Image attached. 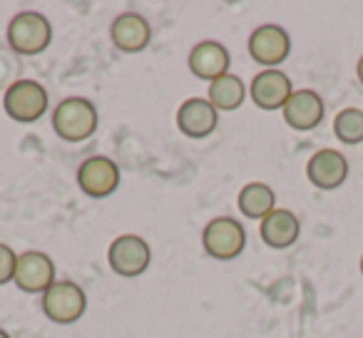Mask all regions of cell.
Wrapping results in <instances>:
<instances>
[{
  "label": "cell",
  "instance_id": "cell-18",
  "mask_svg": "<svg viewBox=\"0 0 363 338\" xmlns=\"http://www.w3.org/2000/svg\"><path fill=\"white\" fill-rule=\"evenodd\" d=\"M244 97H247V90H244V82L239 80L237 75H232V72H227V75H222L219 80H214L212 85H209V102H212L217 110H237V107H242Z\"/></svg>",
  "mask_w": 363,
  "mask_h": 338
},
{
  "label": "cell",
  "instance_id": "cell-6",
  "mask_svg": "<svg viewBox=\"0 0 363 338\" xmlns=\"http://www.w3.org/2000/svg\"><path fill=\"white\" fill-rule=\"evenodd\" d=\"M107 259H110L112 271L120 274V276H140L150 266L152 252H150V244L142 237H137V234H122V237H117L110 244Z\"/></svg>",
  "mask_w": 363,
  "mask_h": 338
},
{
  "label": "cell",
  "instance_id": "cell-23",
  "mask_svg": "<svg viewBox=\"0 0 363 338\" xmlns=\"http://www.w3.org/2000/svg\"><path fill=\"white\" fill-rule=\"evenodd\" d=\"M0 338H11V333H8L6 328H0Z\"/></svg>",
  "mask_w": 363,
  "mask_h": 338
},
{
  "label": "cell",
  "instance_id": "cell-11",
  "mask_svg": "<svg viewBox=\"0 0 363 338\" xmlns=\"http://www.w3.org/2000/svg\"><path fill=\"white\" fill-rule=\"evenodd\" d=\"M306 177L316 189L331 192L338 189L348 177V162L341 152L336 150H321L308 159L306 164Z\"/></svg>",
  "mask_w": 363,
  "mask_h": 338
},
{
  "label": "cell",
  "instance_id": "cell-15",
  "mask_svg": "<svg viewBox=\"0 0 363 338\" xmlns=\"http://www.w3.org/2000/svg\"><path fill=\"white\" fill-rule=\"evenodd\" d=\"M229 57L227 47L217 40H204L199 45H194V50L189 52V70L199 77V80H219L222 75L229 72Z\"/></svg>",
  "mask_w": 363,
  "mask_h": 338
},
{
  "label": "cell",
  "instance_id": "cell-20",
  "mask_svg": "<svg viewBox=\"0 0 363 338\" xmlns=\"http://www.w3.org/2000/svg\"><path fill=\"white\" fill-rule=\"evenodd\" d=\"M16 264H18V254L8 244H0V286L11 283L16 278Z\"/></svg>",
  "mask_w": 363,
  "mask_h": 338
},
{
  "label": "cell",
  "instance_id": "cell-21",
  "mask_svg": "<svg viewBox=\"0 0 363 338\" xmlns=\"http://www.w3.org/2000/svg\"><path fill=\"white\" fill-rule=\"evenodd\" d=\"M13 72H16V60L8 55V50H0V85H6Z\"/></svg>",
  "mask_w": 363,
  "mask_h": 338
},
{
  "label": "cell",
  "instance_id": "cell-14",
  "mask_svg": "<svg viewBox=\"0 0 363 338\" xmlns=\"http://www.w3.org/2000/svg\"><path fill=\"white\" fill-rule=\"evenodd\" d=\"M110 38L117 50L122 52H142L152 40V28L140 13H122L115 18L110 28Z\"/></svg>",
  "mask_w": 363,
  "mask_h": 338
},
{
  "label": "cell",
  "instance_id": "cell-17",
  "mask_svg": "<svg viewBox=\"0 0 363 338\" xmlns=\"http://www.w3.org/2000/svg\"><path fill=\"white\" fill-rule=\"evenodd\" d=\"M239 212L247 219H267L277 209V194L269 184L264 182H249L239 192Z\"/></svg>",
  "mask_w": 363,
  "mask_h": 338
},
{
  "label": "cell",
  "instance_id": "cell-12",
  "mask_svg": "<svg viewBox=\"0 0 363 338\" xmlns=\"http://www.w3.org/2000/svg\"><path fill=\"white\" fill-rule=\"evenodd\" d=\"M291 95V80L281 70H264L252 80V100L262 110H284Z\"/></svg>",
  "mask_w": 363,
  "mask_h": 338
},
{
  "label": "cell",
  "instance_id": "cell-1",
  "mask_svg": "<svg viewBox=\"0 0 363 338\" xmlns=\"http://www.w3.org/2000/svg\"><path fill=\"white\" fill-rule=\"evenodd\" d=\"M97 107L85 97H67L52 112V127L65 142H85L97 132Z\"/></svg>",
  "mask_w": 363,
  "mask_h": 338
},
{
  "label": "cell",
  "instance_id": "cell-13",
  "mask_svg": "<svg viewBox=\"0 0 363 338\" xmlns=\"http://www.w3.org/2000/svg\"><path fill=\"white\" fill-rule=\"evenodd\" d=\"M284 120L291 130L308 132L321 125L323 120V100L313 90H296L284 105Z\"/></svg>",
  "mask_w": 363,
  "mask_h": 338
},
{
  "label": "cell",
  "instance_id": "cell-5",
  "mask_svg": "<svg viewBox=\"0 0 363 338\" xmlns=\"http://www.w3.org/2000/svg\"><path fill=\"white\" fill-rule=\"evenodd\" d=\"M87 296L77 283L72 281H55L45 293H43V311L55 323H75L85 313Z\"/></svg>",
  "mask_w": 363,
  "mask_h": 338
},
{
  "label": "cell",
  "instance_id": "cell-22",
  "mask_svg": "<svg viewBox=\"0 0 363 338\" xmlns=\"http://www.w3.org/2000/svg\"><path fill=\"white\" fill-rule=\"evenodd\" d=\"M356 72H358V80H361V85H363V57L358 60V67H356Z\"/></svg>",
  "mask_w": 363,
  "mask_h": 338
},
{
  "label": "cell",
  "instance_id": "cell-3",
  "mask_svg": "<svg viewBox=\"0 0 363 338\" xmlns=\"http://www.w3.org/2000/svg\"><path fill=\"white\" fill-rule=\"evenodd\" d=\"M204 252L219 261H232L247 247V232L232 217H217L204 227L202 232Z\"/></svg>",
  "mask_w": 363,
  "mask_h": 338
},
{
  "label": "cell",
  "instance_id": "cell-8",
  "mask_svg": "<svg viewBox=\"0 0 363 338\" xmlns=\"http://www.w3.org/2000/svg\"><path fill=\"white\" fill-rule=\"evenodd\" d=\"M13 281L26 293H45L55 283V264L45 252H23Z\"/></svg>",
  "mask_w": 363,
  "mask_h": 338
},
{
  "label": "cell",
  "instance_id": "cell-16",
  "mask_svg": "<svg viewBox=\"0 0 363 338\" xmlns=\"http://www.w3.org/2000/svg\"><path fill=\"white\" fill-rule=\"evenodd\" d=\"M262 239L267 247L272 249H289L296 244L298 234H301V224H298L296 214L289 209H274L267 219H262Z\"/></svg>",
  "mask_w": 363,
  "mask_h": 338
},
{
  "label": "cell",
  "instance_id": "cell-2",
  "mask_svg": "<svg viewBox=\"0 0 363 338\" xmlns=\"http://www.w3.org/2000/svg\"><path fill=\"white\" fill-rule=\"evenodd\" d=\"M52 40V26L43 13L23 11L8 26V43L16 55H40Z\"/></svg>",
  "mask_w": 363,
  "mask_h": 338
},
{
  "label": "cell",
  "instance_id": "cell-10",
  "mask_svg": "<svg viewBox=\"0 0 363 338\" xmlns=\"http://www.w3.org/2000/svg\"><path fill=\"white\" fill-rule=\"evenodd\" d=\"M219 125V110L209 100L202 97H192V100L182 102L177 110V127L182 135L192 137V140H202V137L212 135Z\"/></svg>",
  "mask_w": 363,
  "mask_h": 338
},
{
  "label": "cell",
  "instance_id": "cell-9",
  "mask_svg": "<svg viewBox=\"0 0 363 338\" xmlns=\"http://www.w3.org/2000/svg\"><path fill=\"white\" fill-rule=\"evenodd\" d=\"M249 52L259 65H264L267 70H277V65H281L291 52L289 33L279 26L257 28L249 38Z\"/></svg>",
  "mask_w": 363,
  "mask_h": 338
},
{
  "label": "cell",
  "instance_id": "cell-7",
  "mask_svg": "<svg viewBox=\"0 0 363 338\" xmlns=\"http://www.w3.org/2000/svg\"><path fill=\"white\" fill-rule=\"evenodd\" d=\"M77 184L92 199L110 197L120 187V167L110 157H90L77 167Z\"/></svg>",
  "mask_w": 363,
  "mask_h": 338
},
{
  "label": "cell",
  "instance_id": "cell-4",
  "mask_svg": "<svg viewBox=\"0 0 363 338\" xmlns=\"http://www.w3.org/2000/svg\"><path fill=\"white\" fill-rule=\"evenodd\" d=\"M3 107H6L8 117L23 125L40 120L48 110V92L40 82L35 80H16L6 90L3 97Z\"/></svg>",
  "mask_w": 363,
  "mask_h": 338
},
{
  "label": "cell",
  "instance_id": "cell-19",
  "mask_svg": "<svg viewBox=\"0 0 363 338\" xmlns=\"http://www.w3.org/2000/svg\"><path fill=\"white\" fill-rule=\"evenodd\" d=\"M333 132L343 145H358L363 142V110L348 107L341 110L333 120Z\"/></svg>",
  "mask_w": 363,
  "mask_h": 338
},
{
  "label": "cell",
  "instance_id": "cell-24",
  "mask_svg": "<svg viewBox=\"0 0 363 338\" xmlns=\"http://www.w3.org/2000/svg\"><path fill=\"white\" fill-rule=\"evenodd\" d=\"M361 274H363V259H361Z\"/></svg>",
  "mask_w": 363,
  "mask_h": 338
}]
</instances>
